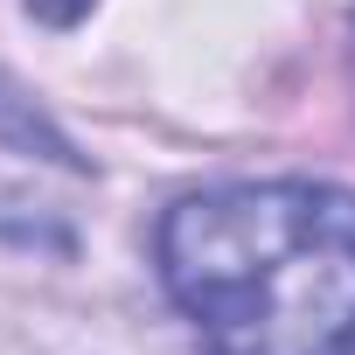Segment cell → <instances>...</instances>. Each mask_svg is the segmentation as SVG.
I'll return each instance as SVG.
<instances>
[{"label": "cell", "instance_id": "7a4b0ae2", "mask_svg": "<svg viewBox=\"0 0 355 355\" xmlns=\"http://www.w3.org/2000/svg\"><path fill=\"white\" fill-rule=\"evenodd\" d=\"M0 139L21 146V153H49V160H63V167H84V160L70 153V139L35 112V98H21V91H8V84H0Z\"/></svg>", "mask_w": 355, "mask_h": 355}, {"label": "cell", "instance_id": "3957f363", "mask_svg": "<svg viewBox=\"0 0 355 355\" xmlns=\"http://www.w3.org/2000/svg\"><path fill=\"white\" fill-rule=\"evenodd\" d=\"M91 8H98V0H28V15H35V21H49V28H77Z\"/></svg>", "mask_w": 355, "mask_h": 355}, {"label": "cell", "instance_id": "5b68a950", "mask_svg": "<svg viewBox=\"0 0 355 355\" xmlns=\"http://www.w3.org/2000/svg\"><path fill=\"white\" fill-rule=\"evenodd\" d=\"M348 355H355V348H348Z\"/></svg>", "mask_w": 355, "mask_h": 355}, {"label": "cell", "instance_id": "6da1fadb", "mask_svg": "<svg viewBox=\"0 0 355 355\" xmlns=\"http://www.w3.org/2000/svg\"><path fill=\"white\" fill-rule=\"evenodd\" d=\"M167 300L209 355L355 348V196L334 182H223L153 230Z\"/></svg>", "mask_w": 355, "mask_h": 355}, {"label": "cell", "instance_id": "277c9868", "mask_svg": "<svg viewBox=\"0 0 355 355\" xmlns=\"http://www.w3.org/2000/svg\"><path fill=\"white\" fill-rule=\"evenodd\" d=\"M348 70H355V21H348Z\"/></svg>", "mask_w": 355, "mask_h": 355}]
</instances>
